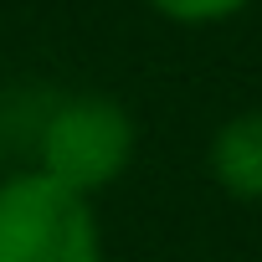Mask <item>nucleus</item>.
I'll return each mask as SVG.
<instances>
[{
  "label": "nucleus",
  "instance_id": "nucleus-1",
  "mask_svg": "<svg viewBox=\"0 0 262 262\" xmlns=\"http://www.w3.org/2000/svg\"><path fill=\"white\" fill-rule=\"evenodd\" d=\"M134 155H139V123L108 93H72L36 128V170L88 201L118 185Z\"/></svg>",
  "mask_w": 262,
  "mask_h": 262
},
{
  "label": "nucleus",
  "instance_id": "nucleus-2",
  "mask_svg": "<svg viewBox=\"0 0 262 262\" xmlns=\"http://www.w3.org/2000/svg\"><path fill=\"white\" fill-rule=\"evenodd\" d=\"M0 262H108L98 201L36 165L0 175Z\"/></svg>",
  "mask_w": 262,
  "mask_h": 262
},
{
  "label": "nucleus",
  "instance_id": "nucleus-3",
  "mask_svg": "<svg viewBox=\"0 0 262 262\" xmlns=\"http://www.w3.org/2000/svg\"><path fill=\"white\" fill-rule=\"evenodd\" d=\"M206 175L226 201L262 206V108H236L211 128Z\"/></svg>",
  "mask_w": 262,
  "mask_h": 262
},
{
  "label": "nucleus",
  "instance_id": "nucleus-4",
  "mask_svg": "<svg viewBox=\"0 0 262 262\" xmlns=\"http://www.w3.org/2000/svg\"><path fill=\"white\" fill-rule=\"evenodd\" d=\"M144 6L170 26H221V21L252 11L257 0H144Z\"/></svg>",
  "mask_w": 262,
  "mask_h": 262
}]
</instances>
